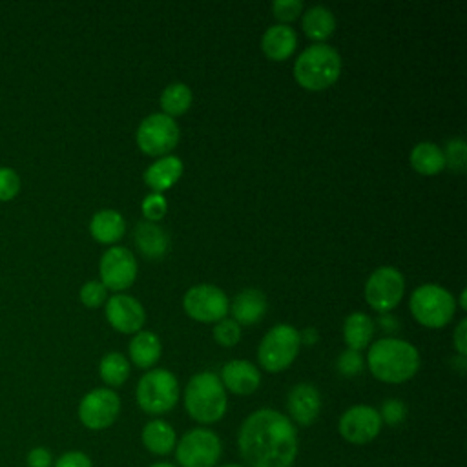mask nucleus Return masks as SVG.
I'll return each instance as SVG.
<instances>
[{
  "mask_svg": "<svg viewBox=\"0 0 467 467\" xmlns=\"http://www.w3.org/2000/svg\"><path fill=\"white\" fill-rule=\"evenodd\" d=\"M244 467H292L297 458V431L288 416L259 409L244 418L237 432Z\"/></svg>",
  "mask_w": 467,
  "mask_h": 467,
  "instance_id": "1",
  "label": "nucleus"
},
{
  "mask_svg": "<svg viewBox=\"0 0 467 467\" xmlns=\"http://www.w3.org/2000/svg\"><path fill=\"white\" fill-rule=\"evenodd\" d=\"M367 365L376 379L383 383H403L418 372L420 354L409 341L383 337L368 348Z\"/></svg>",
  "mask_w": 467,
  "mask_h": 467,
  "instance_id": "2",
  "label": "nucleus"
},
{
  "mask_svg": "<svg viewBox=\"0 0 467 467\" xmlns=\"http://www.w3.org/2000/svg\"><path fill=\"white\" fill-rule=\"evenodd\" d=\"M226 390L213 372L195 374L184 389V409L197 423H215L226 414Z\"/></svg>",
  "mask_w": 467,
  "mask_h": 467,
  "instance_id": "3",
  "label": "nucleus"
},
{
  "mask_svg": "<svg viewBox=\"0 0 467 467\" xmlns=\"http://www.w3.org/2000/svg\"><path fill=\"white\" fill-rule=\"evenodd\" d=\"M341 73L339 53L327 44H314L306 47L294 64V77L297 84L308 91H321L330 88Z\"/></svg>",
  "mask_w": 467,
  "mask_h": 467,
  "instance_id": "4",
  "label": "nucleus"
},
{
  "mask_svg": "<svg viewBox=\"0 0 467 467\" xmlns=\"http://www.w3.org/2000/svg\"><path fill=\"white\" fill-rule=\"evenodd\" d=\"M135 396L146 414L170 412L179 400L177 378L166 368H151L139 379Z\"/></svg>",
  "mask_w": 467,
  "mask_h": 467,
  "instance_id": "5",
  "label": "nucleus"
},
{
  "mask_svg": "<svg viewBox=\"0 0 467 467\" xmlns=\"http://www.w3.org/2000/svg\"><path fill=\"white\" fill-rule=\"evenodd\" d=\"M410 312L414 319L429 328L445 327L454 316V297L438 285H421L410 294Z\"/></svg>",
  "mask_w": 467,
  "mask_h": 467,
  "instance_id": "6",
  "label": "nucleus"
},
{
  "mask_svg": "<svg viewBox=\"0 0 467 467\" xmlns=\"http://www.w3.org/2000/svg\"><path fill=\"white\" fill-rule=\"evenodd\" d=\"M301 347L299 330L292 325L272 327L257 348L259 365L266 372H281L292 365Z\"/></svg>",
  "mask_w": 467,
  "mask_h": 467,
  "instance_id": "7",
  "label": "nucleus"
},
{
  "mask_svg": "<svg viewBox=\"0 0 467 467\" xmlns=\"http://www.w3.org/2000/svg\"><path fill=\"white\" fill-rule=\"evenodd\" d=\"M173 451L179 467H215L223 454V443L212 429L195 427L182 434Z\"/></svg>",
  "mask_w": 467,
  "mask_h": 467,
  "instance_id": "8",
  "label": "nucleus"
},
{
  "mask_svg": "<svg viewBox=\"0 0 467 467\" xmlns=\"http://www.w3.org/2000/svg\"><path fill=\"white\" fill-rule=\"evenodd\" d=\"M405 292V279L394 266L376 268L365 283V301L370 308L387 314L401 301Z\"/></svg>",
  "mask_w": 467,
  "mask_h": 467,
  "instance_id": "9",
  "label": "nucleus"
},
{
  "mask_svg": "<svg viewBox=\"0 0 467 467\" xmlns=\"http://www.w3.org/2000/svg\"><path fill=\"white\" fill-rule=\"evenodd\" d=\"M179 142V126L175 119L164 113H151L137 130V144L142 153L159 157L170 153Z\"/></svg>",
  "mask_w": 467,
  "mask_h": 467,
  "instance_id": "10",
  "label": "nucleus"
},
{
  "mask_svg": "<svg viewBox=\"0 0 467 467\" xmlns=\"http://www.w3.org/2000/svg\"><path fill=\"white\" fill-rule=\"evenodd\" d=\"M120 412V398L115 390L99 387L84 394L78 403V420L89 431H102L115 423Z\"/></svg>",
  "mask_w": 467,
  "mask_h": 467,
  "instance_id": "11",
  "label": "nucleus"
},
{
  "mask_svg": "<svg viewBox=\"0 0 467 467\" xmlns=\"http://www.w3.org/2000/svg\"><path fill=\"white\" fill-rule=\"evenodd\" d=\"M184 312L201 323H217L224 319L230 310V301L226 294L213 285H195L182 299Z\"/></svg>",
  "mask_w": 467,
  "mask_h": 467,
  "instance_id": "12",
  "label": "nucleus"
},
{
  "mask_svg": "<svg viewBox=\"0 0 467 467\" xmlns=\"http://www.w3.org/2000/svg\"><path fill=\"white\" fill-rule=\"evenodd\" d=\"M381 418L378 409L370 405H352L337 423L341 438L352 445H367L381 432Z\"/></svg>",
  "mask_w": 467,
  "mask_h": 467,
  "instance_id": "13",
  "label": "nucleus"
},
{
  "mask_svg": "<svg viewBox=\"0 0 467 467\" xmlns=\"http://www.w3.org/2000/svg\"><path fill=\"white\" fill-rule=\"evenodd\" d=\"M99 272L100 283L106 288L120 292L133 285L137 275V261L128 248L111 246L102 254Z\"/></svg>",
  "mask_w": 467,
  "mask_h": 467,
  "instance_id": "14",
  "label": "nucleus"
},
{
  "mask_svg": "<svg viewBox=\"0 0 467 467\" xmlns=\"http://www.w3.org/2000/svg\"><path fill=\"white\" fill-rule=\"evenodd\" d=\"M106 317L115 330L122 334H137L146 321V312L135 297L115 294L106 303Z\"/></svg>",
  "mask_w": 467,
  "mask_h": 467,
  "instance_id": "15",
  "label": "nucleus"
},
{
  "mask_svg": "<svg viewBox=\"0 0 467 467\" xmlns=\"http://www.w3.org/2000/svg\"><path fill=\"white\" fill-rule=\"evenodd\" d=\"M286 409L290 414V421L308 427L312 425L321 412V394L310 383H297L292 387L286 398Z\"/></svg>",
  "mask_w": 467,
  "mask_h": 467,
  "instance_id": "16",
  "label": "nucleus"
},
{
  "mask_svg": "<svg viewBox=\"0 0 467 467\" xmlns=\"http://www.w3.org/2000/svg\"><path fill=\"white\" fill-rule=\"evenodd\" d=\"M221 383L224 389L237 396H248L257 390L261 383V374L255 365L244 359L228 361L221 370Z\"/></svg>",
  "mask_w": 467,
  "mask_h": 467,
  "instance_id": "17",
  "label": "nucleus"
},
{
  "mask_svg": "<svg viewBox=\"0 0 467 467\" xmlns=\"http://www.w3.org/2000/svg\"><path fill=\"white\" fill-rule=\"evenodd\" d=\"M297 46V35L285 24L270 26L261 38V49L270 60H286Z\"/></svg>",
  "mask_w": 467,
  "mask_h": 467,
  "instance_id": "18",
  "label": "nucleus"
},
{
  "mask_svg": "<svg viewBox=\"0 0 467 467\" xmlns=\"http://www.w3.org/2000/svg\"><path fill=\"white\" fill-rule=\"evenodd\" d=\"M182 170L184 166L179 157L166 155L146 168L144 182L153 190V193H162L181 179Z\"/></svg>",
  "mask_w": 467,
  "mask_h": 467,
  "instance_id": "19",
  "label": "nucleus"
},
{
  "mask_svg": "<svg viewBox=\"0 0 467 467\" xmlns=\"http://www.w3.org/2000/svg\"><path fill=\"white\" fill-rule=\"evenodd\" d=\"M142 445L155 456L170 454L177 445L175 429L164 420H151L142 427Z\"/></svg>",
  "mask_w": 467,
  "mask_h": 467,
  "instance_id": "20",
  "label": "nucleus"
},
{
  "mask_svg": "<svg viewBox=\"0 0 467 467\" xmlns=\"http://www.w3.org/2000/svg\"><path fill=\"white\" fill-rule=\"evenodd\" d=\"M230 308L237 325H255L266 312V297L255 288H246L235 296Z\"/></svg>",
  "mask_w": 467,
  "mask_h": 467,
  "instance_id": "21",
  "label": "nucleus"
},
{
  "mask_svg": "<svg viewBox=\"0 0 467 467\" xmlns=\"http://www.w3.org/2000/svg\"><path fill=\"white\" fill-rule=\"evenodd\" d=\"M124 232H126L124 217L111 208L97 212L89 221L91 237L102 244L117 243L124 235Z\"/></svg>",
  "mask_w": 467,
  "mask_h": 467,
  "instance_id": "22",
  "label": "nucleus"
},
{
  "mask_svg": "<svg viewBox=\"0 0 467 467\" xmlns=\"http://www.w3.org/2000/svg\"><path fill=\"white\" fill-rule=\"evenodd\" d=\"M135 243L144 257L159 259L168 252L170 239L168 234L155 223L140 221L135 226Z\"/></svg>",
  "mask_w": 467,
  "mask_h": 467,
  "instance_id": "23",
  "label": "nucleus"
},
{
  "mask_svg": "<svg viewBox=\"0 0 467 467\" xmlns=\"http://www.w3.org/2000/svg\"><path fill=\"white\" fill-rule=\"evenodd\" d=\"M161 339L150 330H139L130 341V358L135 367L150 368L161 358Z\"/></svg>",
  "mask_w": 467,
  "mask_h": 467,
  "instance_id": "24",
  "label": "nucleus"
},
{
  "mask_svg": "<svg viewBox=\"0 0 467 467\" xmlns=\"http://www.w3.org/2000/svg\"><path fill=\"white\" fill-rule=\"evenodd\" d=\"M303 31L310 40L325 42L336 29V18L332 11L325 5H314L305 11L303 15Z\"/></svg>",
  "mask_w": 467,
  "mask_h": 467,
  "instance_id": "25",
  "label": "nucleus"
},
{
  "mask_svg": "<svg viewBox=\"0 0 467 467\" xmlns=\"http://www.w3.org/2000/svg\"><path fill=\"white\" fill-rule=\"evenodd\" d=\"M374 336V323L372 319L363 312H354L347 316L343 325V337L350 350H361L365 348Z\"/></svg>",
  "mask_w": 467,
  "mask_h": 467,
  "instance_id": "26",
  "label": "nucleus"
},
{
  "mask_svg": "<svg viewBox=\"0 0 467 467\" xmlns=\"http://www.w3.org/2000/svg\"><path fill=\"white\" fill-rule=\"evenodd\" d=\"M410 164L421 175H436L445 168L443 150L434 142H418L410 151Z\"/></svg>",
  "mask_w": 467,
  "mask_h": 467,
  "instance_id": "27",
  "label": "nucleus"
},
{
  "mask_svg": "<svg viewBox=\"0 0 467 467\" xmlns=\"http://www.w3.org/2000/svg\"><path fill=\"white\" fill-rule=\"evenodd\" d=\"M192 106V91L182 82H173L161 93V108L168 117H179Z\"/></svg>",
  "mask_w": 467,
  "mask_h": 467,
  "instance_id": "28",
  "label": "nucleus"
},
{
  "mask_svg": "<svg viewBox=\"0 0 467 467\" xmlns=\"http://www.w3.org/2000/svg\"><path fill=\"white\" fill-rule=\"evenodd\" d=\"M99 374L109 387H120L130 376V361L120 352H108L99 363Z\"/></svg>",
  "mask_w": 467,
  "mask_h": 467,
  "instance_id": "29",
  "label": "nucleus"
},
{
  "mask_svg": "<svg viewBox=\"0 0 467 467\" xmlns=\"http://www.w3.org/2000/svg\"><path fill=\"white\" fill-rule=\"evenodd\" d=\"M140 210H142V215L146 217V221L150 223H155V221H161L164 215H166V210H168V201L162 193H150L142 199V204H140Z\"/></svg>",
  "mask_w": 467,
  "mask_h": 467,
  "instance_id": "30",
  "label": "nucleus"
},
{
  "mask_svg": "<svg viewBox=\"0 0 467 467\" xmlns=\"http://www.w3.org/2000/svg\"><path fill=\"white\" fill-rule=\"evenodd\" d=\"M213 337L223 347H234L241 339V327L234 319H221L213 327Z\"/></svg>",
  "mask_w": 467,
  "mask_h": 467,
  "instance_id": "31",
  "label": "nucleus"
},
{
  "mask_svg": "<svg viewBox=\"0 0 467 467\" xmlns=\"http://www.w3.org/2000/svg\"><path fill=\"white\" fill-rule=\"evenodd\" d=\"M20 175L9 166H0V201H11L20 192Z\"/></svg>",
  "mask_w": 467,
  "mask_h": 467,
  "instance_id": "32",
  "label": "nucleus"
},
{
  "mask_svg": "<svg viewBox=\"0 0 467 467\" xmlns=\"http://www.w3.org/2000/svg\"><path fill=\"white\" fill-rule=\"evenodd\" d=\"M106 294H108V288L100 281H88L82 285L78 297L84 306L97 308L106 301Z\"/></svg>",
  "mask_w": 467,
  "mask_h": 467,
  "instance_id": "33",
  "label": "nucleus"
},
{
  "mask_svg": "<svg viewBox=\"0 0 467 467\" xmlns=\"http://www.w3.org/2000/svg\"><path fill=\"white\" fill-rule=\"evenodd\" d=\"M378 412H379L381 423H387V425L394 427V425H400L405 420L407 407H405V403L401 400L389 398V400L383 401V405H381V409Z\"/></svg>",
  "mask_w": 467,
  "mask_h": 467,
  "instance_id": "34",
  "label": "nucleus"
},
{
  "mask_svg": "<svg viewBox=\"0 0 467 467\" xmlns=\"http://www.w3.org/2000/svg\"><path fill=\"white\" fill-rule=\"evenodd\" d=\"M443 157H445V166H449L451 170H463L465 166V157H467V151H465V142L462 139H452L447 142V148L443 151Z\"/></svg>",
  "mask_w": 467,
  "mask_h": 467,
  "instance_id": "35",
  "label": "nucleus"
},
{
  "mask_svg": "<svg viewBox=\"0 0 467 467\" xmlns=\"http://www.w3.org/2000/svg\"><path fill=\"white\" fill-rule=\"evenodd\" d=\"M303 11V2L301 0H275L272 4V13L277 20L285 22H292L296 20Z\"/></svg>",
  "mask_w": 467,
  "mask_h": 467,
  "instance_id": "36",
  "label": "nucleus"
},
{
  "mask_svg": "<svg viewBox=\"0 0 467 467\" xmlns=\"http://www.w3.org/2000/svg\"><path fill=\"white\" fill-rule=\"evenodd\" d=\"M337 370L347 378H352V376L359 374L363 370L361 354L358 350H350V348L341 352L339 358H337Z\"/></svg>",
  "mask_w": 467,
  "mask_h": 467,
  "instance_id": "37",
  "label": "nucleus"
},
{
  "mask_svg": "<svg viewBox=\"0 0 467 467\" xmlns=\"http://www.w3.org/2000/svg\"><path fill=\"white\" fill-rule=\"evenodd\" d=\"M53 467H93V463H91V458L86 452L67 451L53 462Z\"/></svg>",
  "mask_w": 467,
  "mask_h": 467,
  "instance_id": "38",
  "label": "nucleus"
},
{
  "mask_svg": "<svg viewBox=\"0 0 467 467\" xmlns=\"http://www.w3.org/2000/svg\"><path fill=\"white\" fill-rule=\"evenodd\" d=\"M53 454L46 447H33L26 456L27 467H53Z\"/></svg>",
  "mask_w": 467,
  "mask_h": 467,
  "instance_id": "39",
  "label": "nucleus"
},
{
  "mask_svg": "<svg viewBox=\"0 0 467 467\" xmlns=\"http://www.w3.org/2000/svg\"><path fill=\"white\" fill-rule=\"evenodd\" d=\"M465 337H467V319H462L454 330V347L458 350V356H465L467 354V345H465Z\"/></svg>",
  "mask_w": 467,
  "mask_h": 467,
  "instance_id": "40",
  "label": "nucleus"
},
{
  "mask_svg": "<svg viewBox=\"0 0 467 467\" xmlns=\"http://www.w3.org/2000/svg\"><path fill=\"white\" fill-rule=\"evenodd\" d=\"M379 325H381L387 332H394V330H398V319H396V317H392V316H387V314H383V316H381Z\"/></svg>",
  "mask_w": 467,
  "mask_h": 467,
  "instance_id": "41",
  "label": "nucleus"
},
{
  "mask_svg": "<svg viewBox=\"0 0 467 467\" xmlns=\"http://www.w3.org/2000/svg\"><path fill=\"white\" fill-rule=\"evenodd\" d=\"M299 337H301V341L303 343H306V345H314L316 341H317V330L316 328H305L303 332H299Z\"/></svg>",
  "mask_w": 467,
  "mask_h": 467,
  "instance_id": "42",
  "label": "nucleus"
},
{
  "mask_svg": "<svg viewBox=\"0 0 467 467\" xmlns=\"http://www.w3.org/2000/svg\"><path fill=\"white\" fill-rule=\"evenodd\" d=\"M465 296H467V290L463 288V290H462V296H460V308H462V310L467 308V305H465Z\"/></svg>",
  "mask_w": 467,
  "mask_h": 467,
  "instance_id": "43",
  "label": "nucleus"
},
{
  "mask_svg": "<svg viewBox=\"0 0 467 467\" xmlns=\"http://www.w3.org/2000/svg\"><path fill=\"white\" fill-rule=\"evenodd\" d=\"M150 467H175L173 463H168V462H159V463H153Z\"/></svg>",
  "mask_w": 467,
  "mask_h": 467,
  "instance_id": "44",
  "label": "nucleus"
},
{
  "mask_svg": "<svg viewBox=\"0 0 467 467\" xmlns=\"http://www.w3.org/2000/svg\"><path fill=\"white\" fill-rule=\"evenodd\" d=\"M219 467H244V465H239V463H224V465H219Z\"/></svg>",
  "mask_w": 467,
  "mask_h": 467,
  "instance_id": "45",
  "label": "nucleus"
}]
</instances>
